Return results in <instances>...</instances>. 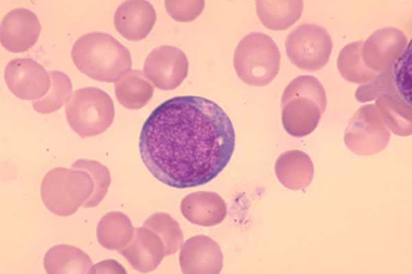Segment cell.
Segmentation results:
<instances>
[{"label":"cell","instance_id":"obj_1","mask_svg":"<svg viewBox=\"0 0 412 274\" xmlns=\"http://www.w3.org/2000/svg\"><path fill=\"white\" fill-rule=\"evenodd\" d=\"M236 145L233 123L216 102L179 96L155 108L144 122L139 150L160 182L194 188L214 179L229 162Z\"/></svg>","mask_w":412,"mask_h":274},{"label":"cell","instance_id":"obj_2","mask_svg":"<svg viewBox=\"0 0 412 274\" xmlns=\"http://www.w3.org/2000/svg\"><path fill=\"white\" fill-rule=\"evenodd\" d=\"M71 58L78 69L95 80L113 82L132 66L129 50L111 34L91 32L74 42Z\"/></svg>","mask_w":412,"mask_h":274},{"label":"cell","instance_id":"obj_3","mask_svg":"<svg viewBox=\"0 0 412 274\" xmlns=\"http://www.w3.org/2000/svg\"><path fill=\"white\" fill-rule=\"evenodd\" d=\"M326 105L325 88L316 77H296L286 86L281 99L284 128L294 137L310 134L318 125Z\"/></svg>","mask_w":412,"mask_h":274},{"label":"cell","instance_id":"obj_4","mask_svg":"<svg viewBox=\"0 0 412 274\" xmlns=\"http://www.w3.org/2000/svg\"><path fill=\"white\" fill-rule=\"evenodd\" d=\"M281 53L272 38L260 32L245 36L238 44L233 66L237 75L245 84L264 86L279 73Z\"/></svg>","mask_w":412,"mask_h":274},{"label":"cell","instance_id":"obj_5","mask_svg":"<svg viewBox=\"0 0 412 274\" xmlns=\"http://www.w3.org/2000/svg\"><path fill=\"white\" fill-rule=\"evenodd\" d=\"M93 190L89 175L82 170L56 167L43 177L41 195L45 206L52 213L67 216L74 214L91 196Z\"/></svg>","mask_w":412,"mask_h":274},{"label":"cell","instance_id":"obj_6","mask_svg":"<svg viewBox=\"0 0 412 274\" xmlns=\"http://www.w3.org/2000/svg\"><path fill=\"white\" fill-rule=\"evenodd\" d=\"M65 111L71 128L82 138L104 133L115 116L111 97L95 86L76 90L66 103Z\"/></svg>","mask_w":412,"mask_h":274},{"label":"cell","instance_id":"obj_7","mask_svg":"<svg viewBox=\"0 0 412 274\" xmlns=\"http://www.w3.org/2000/svg\"><path fill=\"white\" fill-rule=\"evenodd\" d=\"M332 40L322 25L306 23L297 26L286 36L287 56L297 67L309 71L322 68L328 62Z\"/></svg>","mask_w":412,"mask_h":274},{"label":"cell","instance_id":"obj_8","mask_svg":"<svg viewBox=\"0 0 412 274\" xmlns=\"http://www.w3.org/2000/svg\"><path fill=\"white\" fill-rule=\"evenodd\" d=\"M391 132L375 103L360 107L345 129L344 142L358 155H375L389 144Z\"/></svg>","mask_w":412,"mask_h":274},{"label":"cell","instance_id":"obj_9","mask_svg":"<svg viewBox=\"0 0 412 274\" xmlns=\"http://www.w3.org/2000/svg\"><path fill=\"white\" fill-rule=\"evenodd\" d=\"M189 64L185 54L179 48L163 45L154 48L144 62V75L163 90L177 88L185 79Z\"/></svg>","mask_w":412,"mask_h":274},{"label":"cell","instance_id":"obj_10","mask_svg":"<svg viewBox=\"0 0 412 274\" xmlns=\"http://www.w3.org/2000/svg\"><path fill=\"white\" fill-rule=\"evenodd\" d=\"M4 79L9 90L22 100H38L51 86L49 73L30 58H14L6 65Z\"/></svg>","mask_w":412,"mask_h":274},{"label":"cell","instance_id":"obj_11","mask_svg":"<svg viewBox=\"0 0 412 274\" xmlns=\"http://www.w3.org/2000/svg\"><path fill=\"white\" fill-rule=\"evenodd\" d=\"M407 45V38L400 29L387 26L374 32L361 46V58L371 71L380 73L402 53Z\"/></svg>","mask_w":412,"mask_h":274},{"label":"cell","instance_id":"obj_12","mask_svg":"<svg viewBox=\"0 0 412 274\" xmlns=\"http://www.w3.org/2000/svg\"><path fill=\"white\" fill-rule=\"evenodd\" d=\"M41 31L40 21L32 11L25 8L10 10L1 23V42L8 51H27L37 42Z\"/></svg>","mask_w":412,"mask_h":274},{"label":"cell","instance_id":"obj_13","mask_svg":"<svg viewBox=\"0 0 412 274\" xmlns=\"http://www.w3.org/2000/svg\"><path fill=\"white\" fill-rule=\"evenodd\" d=\"M179 262L185 274H216L222 269L223 256L216 241L200 234L187 239L182 245Z\"/></svg>","mask_w":412,"mask_h":274},{"label":"cell","instance_id":"obj_14","mask_svg":"<svg viewBox=\"0 0 412 274\" xmlns=\"http://www.w3.org/2000/svg\"><path fill=\"white\" fill-rule=\"evenodd\" d=\"M136 271L148 273L159 265L165 255V247L161 238L150 228H135L130 241L118 251Z\"/></svg>","mask_w":412,"mask_h":274},{"label":"cell","instance_id":"obj_15","mask_svg":"<svg viewBox=\"0 0 412 274\" xmlns=\"http://www.w3.org/2000/svg\"><path fill=\"white\" fill-rule=\"evenodd\" d=\"M156 19L155 10L149 1L133 0L118 5L113 22L120 35L128 40L137 41L150 34Z\"/></svg>","mask_w":412,"mask_h":274},{"label":"cell","instance_id":"obj_16","mask_svg":"<svg viewBox=\"0 0 412 274\" xmlns=\"http://www.w3.org/2000/svg\"><path fill=\"white\" fill-rule=\"evenodd\" d=\"M181 210L187 221L204 227L220 223L227 213L224 199L211 191H197L186 195L181 201Z\"/></svg>","mask_w":412,"mask_h":274},{"label":"cell","instance_id":"obj_17","mask_svg":"<svg viewBox=\"0 0 412 274\" xmlns=\"http://www.w3.org/2000/svg\"><path fill=\"white\" fill-rule=\"evenodd\" d=\"M279 182L290 190L307 188L314 176V165L305 152L295 149L282 153L275 164Z\"/></svg>","mask_w":412,"mask_h":274},{"label":"cell","instance_id":"obj_18","mask_svg":"<svg viewBox=\"0 0 412 274\" xmlns=\"http://www.w3.org/2000/svg\"><path fill=\"white\" fill-rule=\"evenodd\" d=\"M93 262L82 249L69 245L59 244L45 254L43 266L49 274L90 273Z\"/></svg>","mask_w":412,"mask_h":274},{"label":"cell","instance_id":"obj_19","mask_svg":"<svg viewBox=\"0 0 412 274\" xmlns=\"http://www.w3.org/2000/svg\"><path fill=\"white\" fill-rule=\"evenodd\" d=\"M304 9L302 0H259L256 12L262 23L268 29L283 30L293 25Z\"/></svg>","mask_w":412,"mask_h":274},{"label":"cell","instance_id":"obj_20","mask_svg":"<svg viewBox=\"0 0 412 274\" xmlns=\"http://www.w3.org/2000/svg\"><path fill=\"white\" fill-rule=\"evenodd\" d=\"M376 105L389 130L400 136L412 133L411 103L398 93H386L376 100Z\"/></svg>","mask_w":412,"mask_h":274},{"label":"cell","instance_id":"obj_21","mask_svg":"<svg viewBox=\"0 0 412 274\" xmlns=\"http://www.w3.org/2000/svg\"><path fill=\"white\" fill-rule=\"evenodd\" d=\"M134 231L128 216L122 212L113 211L101 218L97 226L96 235L102 247L118 251L130 241Z\"/></svg>","mask_w":412,"mask_h":274},{"label":"cell","instance_id":"obj_22","mask_svg":"<svg viewBox=\"0 0 412 274\" xmlns=\"http://www.w3.org/2000/svg\"><path fill=\"white\" fill-rule=\"evenodd\" d=\"M154 93L152 85L139 70H130L115 83V95L120 104L130 110L147 104Z\"/></svg>","mask_w":412,"mask_h":274},{"label":"cell","instance_id":"obj_23","mask_svg":"<svg viewBox=\"0 0 412 274\" xmlns=\"http://www.w3.org/2000/svg\"><path fill=\"white\" fill-rule=\"evenodd\" d=\"M362 40L347 44L339 52L336 64L340 74L347 81L365 84L379 73L368 68L361 58Z\"/></svg>","mask_w":412,"mask_h":274},{"label":"cell","instance_id":"obj_24","mask_svg":"<svg viewBox=\"0 0 412 274\" xmlns=\"http://www.w3.org/2000/svg\"><path fill=\"white\" fill-rule=\"evenodd\" d=\"M51 86L43 97L33 101L34 109L41 114H49L59 110L72 94V82L69 76L60 71H50Z\"/></svg>","mask_w":412,"mask_h":274},{"label":"cell","instance_id":"obj_25","mask_svg":"<svg viewBox=\"0 0 412 274\" xmlns=\"http://www.w3.org/2000/svg\"><path fill=\"white\" fill-rule=\"evenodd\" d=\"M71 168L87 172L93 182V192L82 206L93 208L98 206L105 197L111 183V176L108 169L98 161L84 159L75 161L72 164Z\"/></svg>","mask_w":412,"mask_h":274},{"label":"cell","instance_id":"obj_26","mask_svg":"<svg viewBox=\"0 0 412 274\" xmlns=\"http://www.w3.org/2000/svg\"><path fill=\"white\" fill-rule=\"evenodd\" d=\"M162 240L165 256L175 253L183 245V236L179 224L165 212H157L150 216L144 223Z\"/></svg>","mask_w":412,"mask_h":274},{"label":"cell","instance_id":"obj_27","mask_svg":"<svg viewBox=\"0 0 412 274\" xmlns=\"http://www.w3.org/2000/svg\"><path fill=\"white\" fill-rule=\"evenodd\" d=\"M386 93L400 94L393 81L392 65L379 73L371 82L359 86L355 92V97L358 101L365 103L376 100Z\"/></svg>","mask_w":412,"mask_h":274},{"label":"cell","instance_id":"obj_28","mask_svg":"<svg viewBox=\"0 0 412 274\" xmlns=\"http://www.w3.org/2000/svg\"><path fill=\"white\" fill-rule=\"evenodd\" d=\"M392 73L396 87L400 95L411 103V44H408L398 58L392 64Z\"/></svg>","mask_w":412,"mask_h":274},{"label":"cell","instance_id":"obj_29","mask_svg":"<svg viewBox=\"0 0 412 274\" xmlns=\"http://www.w3.org/2000/svg\"><path fill=\"white\" fill-rule=\"evenodd\" d=\"M164 3L170 16L180 22L194 20L205 8V1L202 0H168Z\"/></svg>","mask_w":412,"mask_h":274},{"label":"cell","instance_id":"obj_30","mask_svg":"<svg viewBox=\"0 0 412 274\" xmlns=\"http://www.w3.org/2000/svg\"><path fill=\"white\" fill-rule=\"evenodd\" d=\"M126 273L124 268L115 260H107L92 266L90 273Z\"/></svg>","mask_w":412,"mask_h":274}]
</instances>
